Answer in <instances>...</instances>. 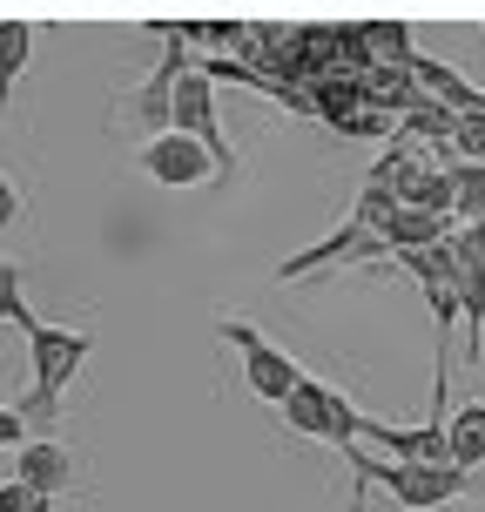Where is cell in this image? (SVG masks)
I'll return each mask as SVG.
<instances>
[{
  "mask_svg": "<svg viewBox=\"0 0 485 512\" xmlns=\"http://www.w3.org/2000/svg\"><path fill=\"white\" fill-rule=\"evenodd\" d=\"M344 459H351V479L384 486L405 512H438L472 492V472H459L452 459H378V452H364L358 438L344 445Z\"/></svg>",
  "mask_w": 485,
  "mask_h": 512,
  "instance_id": "cell-1",
  "label": "cell"
},
{
  "mask_svg": "<svg viewBox=\"0 0 485 512\" xmlns=\"http://www.w3.org/2000/svg\"><path fill=\"white\" fill-rule=\"evenodd\" d=\"M27 351H34V391H27L14 411L27 418V432H54V425H61V398H68V384L81 378L95 337L61 331V324H34V331H27Z\"/></svg>",
  "mask_w": 485,
  "mask_h": 512,
  "instance_id": "cell-2",
  "label": "cell"
},
{
  "mask_svg": "<svg viewBox=\"0 0 485 512\" xmlns=\"http://www.w3.org/2000/svg\"><path fill=\"white\" fill-rule=\"evenodd\" d=\"M169 128H182V135H196L209 155H216V176L230 182L236 176V142L223 135V108H216V81L203 75V61H189L176 75V88H169Z\"/></svg>",
  "mask_w": 485,
  "mask_h": 512,
  "instance_id": "cell-3",
  "label": "cell"
},
{
  "mask_svg": "<svg viewBox=\"0 0 485 512\" xmlns=\"http://www.w3.org/2000/svg\"><path fill=\"white\" fill-rule=\"evenodd\" d=\"M283 425H290V432H304V438H324V445H337V452H344V445H351V438H364V425H371V418H364L358 405H351V398H344V391H337V384H324V378H297V391H290V398H283Z\"/></svg>",
  "mask_w": 485,
  "mask_h": 512,
  "instance_id": "cell-4",
  "label": "cell"
},
{
  "mask_svg": "<svg viewBox=\"0 0 485 512\" xmlns=\"http://www.w3.org/2000/svg\"><path fill=\"white\" fill-rule=\"evenodd\" d=\"M216 331L230 337L236 351H243V378H250V391L263 398V405H283L290 391H297V378H304V364L290 358V351H277L270 337L256 331V324H243V317H223Z\"/></svg>",
  "mask_w": 485,
  "mask_h": 512,
  "instance_id": "cell-5",
  "label": "cell"
},
{
  "mask_svg": "<svg viewBox=\"0 0 485 512\" xmlns=\"http://www.w3.org/2000/svg\"><path fill=\"white\" fill-rule=\"evenodd\" d=\"M445 243H452V290H459L465 344L485 364V223H459Z\"/></svg>",
  "mask_w": 485,
  "mask_h": 512,
  "instance_id": "cell-6",
  "label": "cell"
},
{
  "mask_svg": "<svg viewBox=\"0 0 485 512\" xmlns=\"http://www.w3.org/2000/svg\"><path fill=\"white\" fill-rule=\"evenodd\" d=\"M142 176L162 182V189H203V182H216V155H209L196 135L162 128V135L142 142Z\"/></svg>",
  "mask_w": 485,
  "mask_h": 512,
  "instance_id": "cell-7",
  "label": "cell"
},
{
  "mask_svg": "<svg viewBox=\"0 0 485 512\" xmlns=\"http://www.w3.org/2000/svg\"><path fill=\"white\" fill-rule=\"evenodd\" d=\"M351 256H384V243L371 230H364L358 216L344 223L337 236H324V243H310V250H297V256H283L277 263V277L283 283H297V277H310V270H324V263H351Z\"/></svg>",
  "mask_w": 485,
  "mask_h": 512,
  "instance_id": "cell-8",
  "label": "cell"
},
{
  "mask_svg": "<svg viewBox=\"0 0 485 512\" xmlns=\"http://www.w3.org/2000/svg\"><path fill=\"white\" fill-rule=\"evenodd\" d=\"M459 230L452 216H432V209H391L378 223V243H384V256H398V250H425V243H445V236Z\"/></svg>",
  "mask_w": 485,
  "mask_h": 512,
  "instance_id": "cell-9",
  "label": "cell"
},
{
  "mask_svg": "<svg viewBox=\"0 0 485 512\" xmlns=\"http://www.w3.org/2000/svg\"><path fill=\"white\" fill-rule=\"evenodd\" d=\"M14 452H21V459H14V479H27V486L61 492L68 479H75V459H68V445H61V438H21Z\"/></svg>",
  "mask_w": 485,
  "mask_h": 512,
  "instance_id": "cell-10",
  "label": "cell"
},
{
  "mask_svg": "<svg viewBox=\"0 0 485 512\" xmlns=\"http://www.w3.org/2000/svg\"><path fill=\"white\" fill-rule=\"evenodd\" d=\"M34 61V21H0V122H7V95Z\"/></svg>",
  "mask_w": 485,
  "mask_h": 512,
  "instance_id": "cell-11",
  "label": "cell"
},
{
  "mask_svg": "<svg viewBox=\"0 0 485 512\" xmlns=\"http://www.w3.org/2000/svg\"><path fill=\"white\" fill-rule=\"evenodd\" d=\"M445 459L459 472L485 465V405H465L459 418H445Z\"/></svg>",
  "mask_w": 485,
  "mask_h": 512,
  "instance_id": "cell-12",
  "label": "cell"
},
{
  "mask_svg": "<svg viewBox=\"0 0 485 512\" xmlns=\"http://www.w3.org/2000/svg\"><path fill=\"white\" fill-rule=\"evenodd\" d=\"M452 169V216L485 223V162H445Z\"/></svg>",
  "mask_w": 485,
  "mask_h": 512,
  "instance_id": "cell-13",
  "label": "cell"
},
{
  "mask_svg": "<svg viewBox=\"0 0 485 512\" xmlns=\"http://www.w3.org/2000/svg\"><path fill=\"white\" fill-rule=\"evenodd\" d=\"M0 324H14V331H34L41 324L21 297V263H7V256H0Z\"/></svg>",
  "mask_w": 485,
  "mask_h": 512,
  "instance_id": "cell-14",
  "label": "cell"
},
{
  "mask_svg": "<svg viewBox=\"0 0 485 512\" xmlns=\"http://www.w3.org/2000/svg\"><path fill=\"white\" fill-rule=\"evenodd\" d=\"M0 512H54V492L27 486V479H7L0 486Z\"/></svg>",
  "mask_w": 485,
  "mask_h": 512,
  "instance_id": "cell-15",
  "label": "cell"
},
{
  "mask_svg": "<svg viewBox=\"0 0 485 512\" xmlns=\"http://www.w3.org/2000/svg\"><path fill=\"white\" fill-rule=\"evenodd\" d=\"M14 223H21V189H14V182L0 176V236L14 230Z\"/></svg>",
  "mask_w": 485,
  "mask_h": 512,
  "instance_id": "cell-16",
  "label": "cell"
},
{
  "mask_svg": "<svg viewBox=\"0 0 485 512\" xmlns=\"http://www.w3.org/2000/svg\"><path fill=\"white\" fill-rule=\"evenodd\" d=\"M21 438H27V418L14 405H0V452H7V445H21Z\"/></svg>",
  "mask_w": 485,
  "mask_h": 512,
  "instance_id": "cell-17",
  "label": "cell"
},
{
  "mask_svg": "<svg viewBox=\"0 0 485 512\" xmlns=\"http://www.w3.org/2000/svg\"><path fill=\"white\" fill-rule=\"evenodd\" d=\"M479 108H485V95H479Z\"/></svg>",
  "mask_w": 485,
  "mask_h": 512,
  "instance_id": "cell-18",
  "label": "cell"
}]
</instances>
